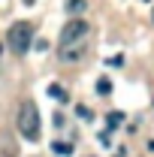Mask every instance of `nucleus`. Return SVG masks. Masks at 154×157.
I'll list each match as a JSON object with an SVG mask.
<instances>
[{
    "label": "nucleus",
    "instance_id": "13",
    "mask_svg": "<svg viewBox=\"0 0 154 157\" xmlns=\"http://www.w3.org/2000/svg\"><path fill=\"white\" fill-rule=\"evenodd\" d=\"M151 21H154V9H151Z\"/></svg>",
    "mask_w": 154,
    "mask_h": 157
},
{
    "label": "nucleus",
    "instance_id": "6",
    "mask_svg": "<svg viewBox=\"0 0 154 157\" xmlns=\"http://www.w3.org/2000/svg\"><path fill=\"white\" fill-rule=\"evenodd\" d=\"M48 97H52V100H58V103H67V100H70V97H67V91L60 88L58 82H55V85H48Z\"/></svg>",
    "mask_w": 154,
    "mask_h": 157
},
{
    "label": "nucleus",
    "instance_id": "2",
    "mask_svg": "<svg viewBox=\"0 0 154 157\" xmlns=\"http://www.w3.org/2000/svg\"><path fill=\"white\" fill-rule=\"evenodd\" d=\"M6 45L15 52V55H27L33 48V24L30 21H15L6 33Z\"/></svg>",
    "mask_w": 154,
    "mask_h": 157
},
{
    "label": "nucleus",
    "instance_id": "5",
    "mask_svg": "<svg viewBox=\"0 0 154 157\" xmlns=\"http://www.w3.org/2000/svg\"><path fill=\"white\" fill-rule=\"evenodd\" d=\"M52 151H55V154H64V157H70L73 151H76V145H73V142H52Z\"/></svg>",
    "mask_w": 154,
    "mask_h": 157
},
{
    "label": "nucleus",
    "instance_id": "1",
    "mask_svg": "<svg viewBox=\"0 0 154 157\" xmlns=\"http://www.w3.org/2000/svg\"><path fill=\"white\" fill-rule=\"evenodd\" d=\"M18 130L27 142H37L42 133V121H39V106L33 100H24L18 109Z\"/></svg>",
    "mask_w": 154,
    "mask_h": 157
},
{
    "label": "nucleus",
    "instance_id": "4",
    "mask_svg": "<svg viewBox=\"0 0 154 157\" xmlns=\"http://www.w3.org/2000/svg\"><path fill=\"white\" fill-rule=\"evenodd\" d=\"M85 52H88V45H82V42L67 45V48H60V60H79V58H85Z\"/></svg>",
    "mask_w": 154,
    "mask_h": 157
},
{
    "label": "nucleus",
    "instance_id": "8",
    "mask_svg": "<svg viewBox=\"0 0 154 157\" xmlns=\"http://www.w3.org/2000/svg\"><path fill=\"white\" fill-rule=\"evenodd\" d=\"M97 94H100V97H109V94H112V78L109 76L97 78Z\"/></svg>",
    "mask_w": 154,
    "mask_h": 157
},
{
    "label": "nucleus",
    "instance_id": "10",
    "mask_svg": "<svg viewBox=\"0 0 154 157\" xmlns=\"http://www.w3.org/2000/svg\"><path fill=\"white\" fill-rule=\"evenodd\" d=\"M76 115L82 118V121H91V109H88L85 103H79V106H76Z\"/></svg>",
    "mask_w": 154,
    "mask_h": 157
},
{
    "label": "nucleus",
    "instance_id": "14",
    "mask_svg": "<svg viewBox=\"0 0 154 157\" xmlns=\"http://www.w3.org/2000/svg\"><path fill=\"white\" fill-rule=\"evenodd\" d=\"M145 3H148V0H145Z\"/></svg>",
    "mask_w": 154,
    "mask_h": 157
},
{
    "label": "nucleus",
    "instance_id": "12",
    "mask_svg": "<svg viewBox=\"0 0 154 157\" xmlns=\"http://www.w3.org/2000/svg\"><path fill=\"white\" fill-rule=\"evenodd\" d=\"M24 3H27V6H33V3H37V0H24Z\"/></svg>",
    "mask_w": 154,
    "mask_h": 157
},
{
    "label": "nucleus",
    "instance_id": "9",
    "mask_svg": "<svg viewBox=\"0 0 154 157\" xmlns=\"http://www.w3.org/2000/svg\"><path fill=\"white\" fill-rule=\"evenodd\" d=\"M88 9V0H67V12L70 15H79V12H85Z\"/></svg>",
    "mask_w": 154,
    "mask_h": 157
},
{
    "label": "nucleus",
    "instance_id": "15",
    "mask_svg": "<svg viewBox=\"0 0 154 157\" xmlns=\"http://www.w3.org/2000/svg\"><path fill=\"white\" fill-rule=\"evenodd\" d=\"M0 52H3V48H0Z\"/></svg>",
    "mask_w": 154,
    "mask_h": 157
},
{
    "label": "nucleus",
    "instance_id": "11",
    "mask_svg": "<svg viewBox=\"0 0 154 157\" xmlns=\"http://www.w3.org/2000/svg\"><path fill=\"white\" fill-rule=\"evenodd\" d=\"M121 63H124V58H121V55H118V58H109V67H121Z\"/></svg>",
    "mask_w": 154,
    "mask_h": 157
},
{
    "label": "nucleus",
    "instance_id": "7",
    "mask_svg": "<svg viewBox=\"0 0 154 157\" xmlns=\"http://www.w3.org/2000/svg\"><path fill=\"white\" fill-rule=\"evenodd\" d=\"M121 124H124V112H109V115H106V127H109V130H118Z\"/></svg>",
    "mask_w": 154,
    "mask_h": 157
},
{
    "label": "nucleus",
    "instance_id": "3",
    "mask_svg": "<svg viewBox=\"0 0 154 157\" xmlns=\"http://www.w3.org/2000/svg\"><path fill=\"white\" fill-rule=\"evenodd\" d=\"M88 21L85 18H70L64 27H60V48H67V45H76V42H82V39L88 36Z\"/></svg>",
    "mask_w": 154,
    "mask_h": 157
}]
</instances>
